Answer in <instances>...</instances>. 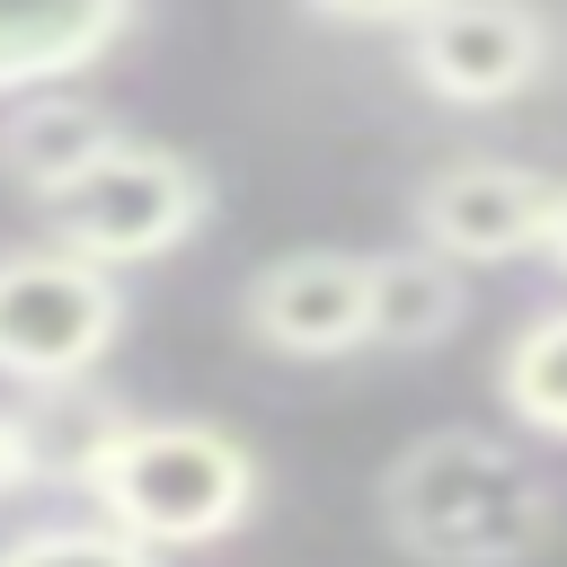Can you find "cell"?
<instances>
[{
    "instance_id": "cell-1",
    "label": "cell",
    "mask_w": 567,
    "mask_h": 567,
    "mask_svg": "<svg viewBox=\"0 0 567 567\" xmlns=\"http://www.w3.org/2000/svg\"><path fill=\"white\" fill-rule=\"evenodd\" d=\"M381 532L416 567H523L558 532L549 470L478 425H434L381 470Z\"/></svg>"
},
{
    "instance_id": "cell-2",
    "label": "cell",
    "mask_w": 567,
    "mask_h": 567,
    "mask_svg": "<svg viewBox=\"0 0 567 567\" xmlns=\"http://www.w3.org/2000/svg\"><path fill=\"white\" fill-rule=\"evenodd\" d=\"M71 487L97 505V523H115L168 558V549L230 540L266 496V461L213 416H124L115 408L106 434L89 443V461L71 470Z\"/></svg>"
},
{
    "instance_id": "cell-3",
    "label": "cell",
    "mask_w": 567,
    "mask_h": 567,
    "mask_svg": "<svg viewBox=\"0 0 567 567\" xmlns=\"http://www.w3.org/2000/svg\"><path fill=\"white\" fill-rule=\"evenodd\" d=\"M44 213H53V239H62L71 257L124 275V266L177 257V248L213 221V177H204L186 151H168V142L115 133Z\"/></svg>"
},
{
    "instance_id": "cell-4",
    "label": "cell",
    "mask_w": 567,
    "mask_h": 567,
    "mask_svg": "<svg viewBox=\"0 0 567 567\" xmlns=\"http://www.w3.org/2000/svg\"><path fill=\"white\" fill-rule=\"evenodd\" d=\"M124 337V284L62 239L0 248V381L18 390H71L97 372V354Z\"/></svg>"
},
{
    "instance_id": "cell-5",
    "label": "cell",
    "mask_w": 567,
    "mask_h": 567,
    "mask_svg": "<svg viewBox=\"0 0 567 567\" xmlns=\"http://www.w3.org/2000/svg\"><path fill=\"white\" fill-rule=\"evenodd\" d=\"M416 248L452 266H558L567 257V186L532 159H443L408 186Z\"/></svg>"
},
{
    "instance_id": "cell-6",
    "label": "cell",
    "mask_w": 567,
    "mask_h": 567,
    "mask_svg": "<svg viewBox=\"0 0 567 567\" xmlns=\"http://www.w3.org/2000/svg\"><path fill=\"white\" fill-rule=\"evenodd\" d=\"M408 53L399 71L434 97V106H514L549 80V9L540 0H434L416 27H399Z\"/></svg>"
},
{
    "instance_id": "cell-7",
    "label": "cell",
    "mask_w": 567,
    "mask_h": 567,
    "mask_svg": "<svg viewBox=\"0 0 567 567\" xmlns=\"http://www.w3.org/2000/svg\"><path fill=\"white\" fill-rule=\"evenodd\" d=\"M239 337L284 363L363 354V257L354 248H292L239 284Z\"/></svg>"
},
{
    "instance_id": "cell-8",
    "label": "cell",
    "mask_w": 567,
    "mask_h": 567,
    "mask_svg": "<svg viewBox=\"0 0 567 567\" xmlns=\"http://www.w3.org/2000/svg\"><path fill=\"white\" fill-rule=\"evenodd\" d=\"M151 0H0V97L62 89L133 44Z\"/></svg>"
},
{
    "instance_id": "cell-9",
    "label": "cell",
    "mask_w": 567,
    "mask_h": 567,
    "mask_svg": "<svg viewBox=\"0 0 567 567\" xmlns=\"http://www.w3.org/2000/svg\"><path fill=\"white\" fill-rule=\"evenodd\" d=\"M124 124L80 89V80H62V89H27V97H0V177L27 195V204H53L106 142H115Z\"/></svg>"
},
{
    "instance_id": "cell-10",
    "label": "cell",
    "mask_w": 567,
    "mask_h": 567,
    "mask_svg": "<svg viewBox=\"0 0 567 567\" xmlns=\"http://www.w3.org/2000/svg\"><path fill=\"white\" fill-rule=\"evenodd\" d=\"M470 319V284L434 248H381L363 257V346L381 354H425Z\"/></svg>"
},
{
    "instance_id": "cell-11",
    "label": "cell",
    "mask_w": 567,
    "mask_h": 567,
    "mask_svg": "<svg viewBox=\"0 0 567 567\" xmlns=\"http://www.w3.org/2000/svg\"><path fill=\"white\" fill-rule=\"evenodd\" d=\"M496 408L532 443H558L567 434V310H532L496 346Z\"/></svg>"
},
{
    "instance_id": "cell-12",
    "label": "cell",
    "mask_w": 567,
    "mask_h": 567,
    "mask_svg": "<svg viewBox=\"0 0 567 567\" xmlns=\"http://www.w3.org/2000/svg\"><path fill=\"white\" fill-rule=\"evenodd\" d=\"M0 567H159V549H142L115 523H35L0 540Z\"/></svg>"
},
{
    "instance_id": "cell-13",
    "label": "cell",
    "mask_w": 567,
    "mask_h": 567,
    "mask_svg": "<svg viewBox=\"0 0 567 567\" xmlns=\"http://www.w3.org/2000/svg\"><path fill=\"white\" fill-rule=\"evenodd\" d=\"M301 9L328 27H416L434 0H301Z\"/></svg>"
},
{
    "instance_id": "cell-14",
    "label": "cell",
    "mask_w": 567,
    "mask_h": 567,
    "mask_svg": "<svg viewBox=\"0 0 567 567\" xmlns=\"http://www.w3.org/2000/svg\"><path fill=\"white\" fill-rule=\"evenodd\" d=\"M35 478V443H27V408H0V496H18Z\"/></svg>"
}]
</instances>
